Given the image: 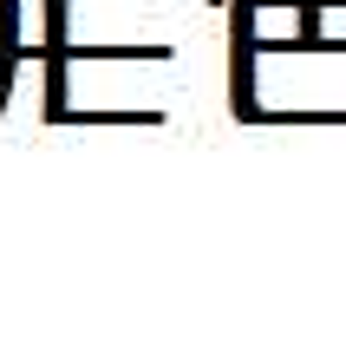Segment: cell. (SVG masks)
Returning <instances> with one entry per match:
<instances>
[{"label": "cell", "instance_id": "cell-1", "mask_svg": "<svg viewBox=\"0 0 346 360\" xmlns=\"http://www.w3.org/2000/svg\"><path fill=\"white\" fill-rule=\"evenodd\" d=\"M255 13H262V0H229V112L242 124L262 118V98H255V53H262Z\"/></svg>", "mask_w": 346, "mask_h": 360}, {"label": "cell", "instance_id": "cell-2", "mask_svg": "<svg viewBox=\"0 0 346 360\" xmlns=\"http://www.w3.org/2000/svg\"><path fill=\"white\" fill-rule=\"evenodd\" d=\"M46 59V98H39V112H46V124H66V53H39Z\"/></svg>", "mask_w": 346, "mask_h": 360}, {"label": "cell", "instance_id": "cell-3", "mask_svg": "<svg viewBox=\"0 0 346 360\" xmlns=\"http://www.w3.org/2000/svg\"><path fill=\"white\" fill-rule=\"evenodd\" d=\"M0 46L27 53V46H20V0H0Z\"/></svg>", "mask_w": 346, "mask_h": 360}, {"label": "cell", "instance_id": "cell-4", "mask_svg": "<svg viewBox=\"0 0 346 360\" xmlns=\"http://www.w3.org/2000/svg\"><path fill=\"white\" fill-rule=\"evenodd\" d=\"M13 72H20V53L0 46V112H7V98H13Z\"/></svg>", "mask_w": 346, "mask_h": 360}, {"label": "cell", "instance_id": "cell-5", "mask_svg": "<svg viewBox=\"0 0 346 360\" xmlns=\"http://www.w3.org/2000/svg\"><path fill=\"white\" fill-rule=\"evenodd\" d=\"M209 7H229V0H209Z\"/></svg>", "mask_w": 346, "mask_h": 360}]
</instances>
